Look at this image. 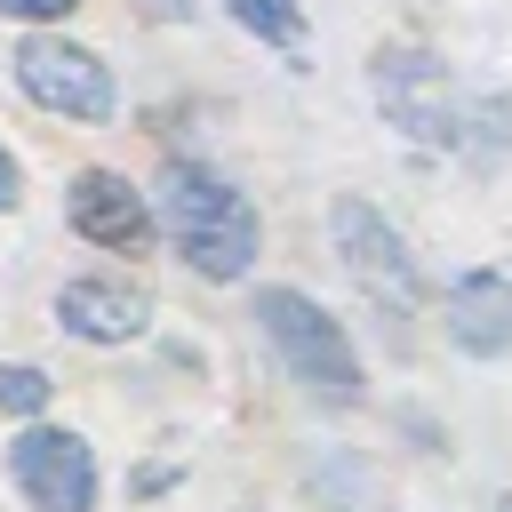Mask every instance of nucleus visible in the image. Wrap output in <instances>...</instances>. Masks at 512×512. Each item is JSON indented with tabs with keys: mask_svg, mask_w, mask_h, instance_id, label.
<instances>
[{
	"mask_svg": "<svg viewBox=\"0 0 512 512\" xmlns=\"http://www.w3.org/2000/svg\"><path fill=\"white\" fill-rule=\"evenodd\" d=\"M56 312H64V328L72 336H96V344H120V336H136L144 328V288H128V280H72L64 296H56Z\"/></svg>",
	"mask_w": 512,
	"mask_h": 512,
	"instance_id": "6e6552de",
	"label": "nucleus"
},
{
	"mask_svg": "<svg viewBox=\"0 0 512 512\" xmlns=\"http://www.w3.org/2000/svg\"><path fill=\"white\" fill-rule=\"evenodd\" d=\"M8 200H16V160L0 152V208H8Z\"/></svg>",
	"mask_w": 512,
	"mask_h": 512,
	"instance_id": "ddd939ff",
	"label": "nucleus"
},
{
	"mask_svg": "<svg viewBox=\"0 0 512 512\" xmlns=\"http://www.w3.org/2000/svg\"><path fill=\"white\" fill-rule=\"evenodd\" d=\"M256 320H264V336L280 344L288 376H296L312 400H328V408H352V400H360V360H352L344 328H336L312 296H296V288H264V296H256Z\"/></svg>",
	"mask_w": 512,
	"mask_h": 512,
	"instance_id": "f03ea898",
	"label": "nucleus"
},
{
	"mask_svg": "<svg viewBox=\"0 0 512 512\" xmlns=\"http://www.w3.org/2000/svg\"><path fill=\"white\" fill-rule=\"evenodd\" d=\"M232 16L272 48H304V8L296 0H232Z\"/></svg>",
	"mask_w": 512,
	"mask_h": 512,
	"instance_id": "9d476101",
	"label": "nucleus"
},
{
	"mask_svg": "<svg viewBox=\"0 0 512 512\" xmlns=\"http://www.w3.org/2000/svg\"><path fill=\"white\" fill-rule=\"evenodd\" d=\"M160 216H168V240L208 272V280H240L248 256H256V208L248 192H232L216 168H192L176 160L160 176Z\"/></svg>",
	"mask_w": 512,
	"mask_h": 512,
	"instance_id": "f257e3e1",
	"label": "nucleus"
},
{
	"mask_svg": "<svg viewBox=\"0 0 512 512\" xmlns=\"http://www.w3.org/2000/svg\"><path fill=\"white\" fill-rule=\"evenodd\" d=\"M8 16H64V8H80V0H0Z\"/></svg>",
	"mask_w": 512,
	"mask_h": 512,
	"instance_id": "f8f14e48",
	"label": "nucleus"
},
{
	"mask_svg": "<svg viewBox=\"0 0 512 512\" xmlns=\"http://www.w3.org/2000/svg\"><path fill=\"white\" fill-rule=\"evenodd\" d=\"M336 248H344V264H352V280L376 296V304H416V264H408V248H400V232L368 208V200H336Z\"/></svg>",
	"mask_w": 512,
	"mask_h": 512,
	"instance_id": "423d86ee",
	"label": "nucleus"
},
{
	"mask_svg": "<svg viewBox=\"0 0 512 512\" xmlns=\"http://www.w3.org/2000/svg\"><path fill=\"white\" fill-rule=\"evenodd\" d=\"M72 224H80V240L120 248V256H136V248L152 240V208H144V192H128V176H112V168L72 176Z\"/></svg>",
	"mask_w": 512,
	"mask_h": 512,
	"instance_id": "0eeeda50",
	"label": "nucleus"
},
{
	"mask_svg": "<svg viewBox=\"0 0 512 512\" xmlns=\"http://www.w3.org/2000/svg\"><path fill=\"white\" fill-rule=\"evenodd\" d=\"M144 8H152V16H184L192 0H144Z\"/></svg>",
	"mask_w": 512,
	"mask_h": 512,
	"instance_id": "4468645a",
	"label": "nucleus"
},
{
	"mask_svg": "<svg viewBox=\"0 0 512 512\" xmlns=\"http://www.w3.org/2000/svg\"><path fill=\"white\" fill-rule=\"evenodd\" d=\"M8 472L32 496V512H88L96 504V456L72 432H24L8 448Z\"/></svg>",
	"mask_w": 512,
	"mask_h": 512,
	"instance_id": "39448f33",
	"label": "nucleus"
},
{
	"mask_svg": "<svg viewBox=\"0 0 512 512\" xmlns=\"http://www.w3.org/2000/svg\"><path fill=\"white\" fill-rule=\"evenodd\" d=\"M448 336L464 352H504L512 344V288L496 272H472L448 288Z\"/></svg>",
	"mask_w": 512,
	"mask_h": 512,
	"instance_id": "1a4fd4ad",
	"label": "nucleus"
},
{
	"mask_svg": "<svg viewBox=\"0 0 512 512\" xmlns=\"http://www.w3.org/2000/svg\"><path fill=\"white\" fill-rule=\"evenodd\" d=\"M0 408L8 416H40L48 408V376L40 368H0Z\"/></svg>",
	"mask_w": 512,
	"mask_h": 512,
	"instance_id": "9b49d317",
	"label": "nucleus"
},
{
	"mask_svg": "<svg viewBox=\"0 0 512 512\" xmlns=\"http://www.w3.org/2000/svg\"><path fill=\"white\" fill-rule=\"evenodd\" d=\"M16 80H24V96L32 104H48V112H72V120H104L112 112V72L88 56V48H72V40H24L16 48Z\"/></svg>",
	"mask_w": 512,
	"mask_h": 512,
	"instance_id": "20e7f679",
	"label": "nucleus"
},
{
	"mask_svg": "<svg viewBox=\"0 0 512 512\" xmlns=\"http://www.w3.org/2000/svg\"><path fill=\"white\" fill-rule=\"evenodd\" d=\"M376 96H384V112H392L408 136H424V144H464V104H456L448 64H432V56H416V48H392V56H376Z\"/></svg>",
	"mask_w": 512,
	"mask_h": 512,
	"instance_id": "7ed1b4c3",
	"label": "nucleus"
},
{
	"mask_svg": "<svg viewBox=\"0 0 512 512\" xmlns=\"http://www.w3.org/2000/svg\"><path fill=\"white\" fill-rule=\"evenodd\" d=\"M496 512H512V496H504V504H496Z\"/></svg>",
	"mask_w": 512,
	"mask_h": 512,
	"instance_id": "2eb2a0df",
	"label": "nucleus"
}]
</instances>
